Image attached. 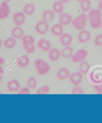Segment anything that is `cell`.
I'll return each instance as SVG.
<instances>
[{"mask_svg":"<svg viewBox=\"0 0 102 123\" xmlns=\"http://www.w3.org/2000/svg\"><path fill=\"white\" fill-rule=\"evenodd\" d=\"M88 18L90 21V25L92 28L97 29L102 26V14L100 10H91L88 13Z\"/></svg>","mask_w":102,"mask_h":123,"instance_id":"cell-1","label":"cell"},{"mask_svg":"<svg viewBox=\"0 0 102 123\" xmlns=\"http://www.w3.org/2000/svg\"><path fill=\"white\" fill-rule=\"evenodd\" d=\"M35 67L37 73L40 75H45L50 71L51 67L46 62L42 59L35 61Z\"/></svg>","mask_w":102,"mask_h":123,"instance_id":"cell-2","label":"cell"},{"mask_svg":"<svg viewBox=\"0 0 102 123\" xmlns=\"http://www.w3.org/2000/svg\"><path fill=\"white\" fill-rule=\"evenodd\" d=\"M88 16L86 14H82L72 21V25L78 30H83L86 26Z\"/></svg>","mask_w":102,"mask_h":123,"instance_id":"cell-3","label":"cell"},{"mask_svg":"<svg viewBox=\"0 0 102 123\" xmlns=\"http://www.w3.org/2000/svg\"><path fill=\"white\" fill-rule=\"evenodd\" d=\"M88 55V52L85 49H80L72 55L71 60L74 63H81L86 59Z\"/></svg>","mask_w":102,"mask_h":123,"instance_id":"cell-4","label":"cell"},{"mask_svg":"<svg viewBox=\"0 0 102 123\" xmlns=\"http://www.w3.org/2000/svg\"><path fill=\"white\" fill-rule=\"evenodd\" d=\"M49 25L48 23L42 20L38 22L36 25L35 30L39 34L44 35L49 30Z\"/></svg>","mask_w":102,"mask_h":123,"instance_id":"cell-5","label":"cell"},{"mask_svg":"<svg viewBox=\"0 0 102 123\" xmlns=\"http://www.w3.org/2000/svg\"><path fill=\"white\" fill-rule=\"evenodd\" d=\"M10 7L6 2H3L0 5V20L5 19L10 14Z\"/></svg>","mask_w":102,"mask_h":123,"instance_id":"cell-6","label":"cell"},{"mask_svg":"<svg viewBox=\"0 0 102 123\" xmlns=\"http://www.w3.org/2000/svg\"><path fill=\"white\" fill-rule=\"evenodd\" d=\"M83 74L80 72H77L72 73L69 77L70 81L71 83L75 86H78L82 82Z\"/></svg>","mask_w":102,"mask_h":123,"instance_id":"cell-7","label":"cell"},{"mask_svg":"<svg viewBox=\"0 0 102 123\" xmlns=\"http://www.w3.org/2000/svg\"><path fill=\"white\" fill-rule=\"evenodd\" d=\"M60 41L62 46H69L73 42V37L68 33H63L60 37Z\"/></svg>","mask_w":102,"mask_h":123,"instance_id":"cell-8","label":"cell"},{"mask_svg":"<svg viewBox=\"0 0 102 123\" xmlns=\"http://www.w3.org/2000/svg\"><path fill=\"white\" fill-rule=\"evenodd\" d=\"M78 41L81 44H85L91 38V35L90 32L87 30H82L78 35Z\"/></svg>","mask_w":102,"mask_h":123,"instance_id":"cell-9","label":"cell"},{"mask_svg":"<svg viewBox=\"0 0 102 123\" xmlns=\"http://www.w3.org/2000/svg\"><path fill=\"white\" fill-rule=\"evenodd\" d=\"M38 47L41 49L44 52H49L52 47V45L51 43L48 40L44 39H41L39 40L37 44Z\"/></svg>","mask_w":102,"mask_h":123,"instance_id":"cell-10","label":"cell"},{"mask_svg":"<svg viewBox=\"0 0 102 123\" xmlns=\"http://www.w3.org/2000/svg\"><path fill=\"white\" fill-rule=\"evenodd\" d=\"M13 21L17 26H20L23 25L25 21V14L22 12H18L13 16Z\"/></svg>","mask_w":102,"mask_h":123,"instance_id":"cell-11","label":"cell"},{"mask_svg":"<svg viewBox=\"0 0 102 123\" xmlns=\"http://www.w3.org/2000/svg\"><path fill=\"white\" fill-rule=\"evenodd\" d=\"M71 75L70 72L66 68H62L60 69L57 73V77L59 80H65L69 78Z\"/></svg>","mask_w":102,"mask_h":123,"instance_id":"cell-12","label":"cell"},{"mask_svg":"<svg viewBox=\"0 0 102 123\" xmlns=\"http://www.w3.org/2000/svg\"><path fill=\"white\" fill-rule=\"evenodd\" d=\"M73 21L72 17L68 13H63L60 15L59 19V23L62 26H67L70 24Z\"/></svg>","mask_w":102,"mask_h":123,"instance_id":"cell-13","label":"cell"},{"mask_svg":"<svg viewBox=\"0 0 102 123\" xmlns=\"http://www.w3.org/2000/svg\"><path fill=\"white\" fill-rule=\"evenodd\" d=\"M8 90L12 92H16L20 89L21 85L17 80H12L9 81L7 85Z\"/></svg>","mask_w":102,"mask_h":123,"instance_id":"cell-14","label":"cell"},{"mask_svg":"<svg viewBox=\"0 0 102 123\" xmlns=\"http://www.w3.org/2000/svg\"><path fill=\"white\" fill-rule=\"evenodd\" d=\"M61 56V52L58 49L52 48L49 51V58L52 62L57 61Z\"/></svg>","mask_w":102,"mask_h":123,"instance_id":"cell-15","label":"cell"},{"mask_svg":"<svg viewBox=\"0 0 102 123\" xmlns=\"http://www.w3.org/2000/svg\"><path fill=\"white\" fill-rule=\"evenodd\" d=\"M17 64L20 68H25L30 64V59L26 55H21L17 59Z\"/></svg>","mask_w":102,"mask_h":123,"instance_id":"cell-16","label":"cell"},{"mask_svg":"<svg viewBox=\"0 0 102 123\" xmlns=\"http://www.w3.org/2000/svg\"><path fill=\"white\" fill-rule=\"evenodd\" d=\"M54 16H55V12L50 10H47L43 12L42 19L47 23H50L53 21Z\"/></svg>","mask_w":102,"mask_h":123,"instance_id":"cell-17","label":"cell"},{"mask_svg":"<svg viewBox=\"0 0 102 123\" xmlns=\"http://www.w3.org/2000/svg\"><path fill=\"white\" fill-rule=\"evenodd\" d=\"M51 31L52 33L56 36H60L64 33L63 27L60 24H55L52 26L51 28Z\"/></svg>","mask_w":102,"mask_h":123,"instance_id":"cell-18","label":"cell"},{"mask_svg":"<svg viewBox=\"0 0 102 123\" xmlns=\"http://www.w3.org/2000/svg\"><path fill=\"white\" fill-rule=\"evenodd\" d=\"M11 34L14 38L18 40L22 39L24 36V33L23 30L21 28L19 27V26H17L12 30Z\"/></svg>","mask_w":102,"mask_h":123,"instance_id":"cell-19","label":"cell"},{"mask_svg":"<svg viewBox=\"0 0 102 123\" xmlns=\"http://www.w3.org/2000/svg\"><path fill=\"white\" fill-rule=\"evenodd\" d=\"M17 44V39L15 38L9 37L3 42V46L5 48L8 49L14 48Z\"/></svg>","mask_w":102,"mask_h":123,"instance_id":"cell-20","label":"cell"},{"mask_svg":"<svg viewBox=\"0 0 102 123\" xmlns=\"http://www.w3.org/2000/svg\"><path fill=\"white\" fill-rule=\"evenodd\" d=\"M73 52V49L70 46H66L61 51V56L64 58L69 59L72 57Z\"/></svg>","mask_w":102,"mask_h":123,"instance_id":"cell-21","label":"cell"},{"mask_svg":"<svg viewBox=\"0 0 102 123\" xmlns=\"http://www.w3.org/2000/svg\"><path fill=\"white\" fill-rule=\"evenodd\" d=\"M23 11L25 15L28 16L31 15L35 13V7L34 5L30 3H28L24 7Z\"/></svg>","mask_w":102,"mask_h":123,"instance_id":"cell-22","label":"cell"},{"mask_svg":"<svg viewBox=\"0 0 102 123\" xmlns=\"http://www.w3.org/2000/svg\"><path fill=\"white\" fill-rule=\"evenodd\" d=\"M64 9L63 3L60 1H56L53 5V10L55 13L61 14L63 13Z\"/></svg>","mask_w":102,"mask_h":123,"instance_id":"cell-23","label":"cell"},{"mask_svg":"<svg viewBox=\"0 0 102 123\" xmlns=\"http://www.w3.org/2000/svg\"><path fill=\"white\" fill-rule=\"evenodd\" d=\"M80 7L83 12L87 13L91 10V3L90 0H82L81 1Z\"/></svg>","mask_w":102,"mask_h":123,"instance_id":"cell-24","label":"cell"},{"mask_svg":"<svg viewBox=\"0 0 102 123\" xmlns=\"http://www.w3.org/2000/svg\"><path fill=\"white\" fill-rule=\"evenodd\" d=\"M90 69V64L86 61H83L81 62L79 67L80 72L82 74H87Z\"/></svg>","mask_w":102,"mask_h":123,"instance_id":"cell-25","label":"cell"},{"mask_svg":"<svg viewBox=\"0 0 102 123\" xmlns=\"http://www.w3.org/2000/svg\"><path fill=\"white\" fill-rule=\"evenodd\" d=\"M23 45L26 53L28 54H33L36 50V46L34 43L29 44Z\"/></svg>","mask_w":102,"mask_h":123,"instance_id":"cell-26","label":"cell"},{"mask_svg":"<svg viewBox=\"0 0 102 123\" xmlns=\"http://www.w3.org/2000/svg\"><path fill=\"white\" fill-rule=\"evenodd\" d=\"M21 40L23 45L32 44V43H35V42L34 38L31 36H24Z\"/></svg>","mask_w":102,"mask_h":123,"instance_id":"cell-27","label":"cell"},{"mask_svg":"<svg viewBox=\"0 0 102 123\" xmlns=\"http://www.w3.org/2000/svg\"><path fill=\"white\" fill-rule=\"evenodd\" d=\"M50 91V88L48 86H43L39 88L36 91V93L39 95H44L48 93Z\"/></svg>","mask_w":102,"mask_h":123,"instance_id":"cell-28","label":"cell"},{"mask_svg":"<svg viewBox=\"0 0 102 123\" xmlns=\"http://www.w3.org/2000/svg\"><path fill=\"white\" fill-rule=\"evenodd\" d=\"M28 87L29 89L32 90L35 89L37 87V81L35 77H30L28 81Z\"/></svg>","mask_w":102,"mask_h":123,"instance_id":"cell-29","label":"cell"},{"mask_svg":"<svg viewBox=\"0 0 102 123\" xmlns=\"http://www.w3.org/2000/svg\"><path fill=\"white\" fill-rule=\"evenodd\" d=\"M72 94L77 95V94H84V91L83 89L79 87V86H76L75 87H74L72 90Z\"/></svg>","mask_w":102,"mask_h":123,"instance_id":"cell-30","label":"cell"},{"mask_svg":"<svg viewBox=\"0 0 102 123\" xmlns=\"http://www.w3.org/2000/svg\"><path fill=\"white\" fill-rule=\"evenodd\" d=\"M94 43L97 46H102V34L99 35L96 37Z\"/></svg>","mask_w":102,"mask_h":123,"instance_id":"cell-31","label":"cell"},{"mask_svg":"<svg viewBox=\"0 0 102 123\" xmlns=\"http://www.w3.org/2000/svg\"><path fill=\"white\" fill-rule=\"evenodd\" d=\"M17 94L19 95H28L30 94V91L28 87H25L20 89Z\"/></svg>","mask_w":102,"mask_h":123,"instance_id":"cell-32","label":"cell"},{"mask_svg":"<svg viewBox=\"0 0 102 123\" xmlns=\"http://www.w3.org/2000/svg\"><path fill=\"white\" fill-rule=\"evenodd\" d=\"M94 89L97 92V94H102V85L94 86Z\"/></svg>","mask_w":102,"mask_h":123,"instance_id":"cell-33","label":"cell"},{"mask_svg":"<svg viewBox=\"0 0 102 123\" xmlns=\"http://www.w3.org/2000/svg\"><path fill=\"white\" fill-rule=\"evenodd\" d=\"M5 75L4 70L2 67L0 66V82L2 81Z\"/></svg>","mask_w":102,"mask_h":123,"instance_id":"cell-34","label":"cell"},{"mask_svg":"<svg viewBox=\"0 0 102 123\" xmlns=\"http://www.w3.org/2000/svg\"><path fill=\"white\" fill-rule=\"evenodd\" d=\"M98 8L100 11H102V0H100L99 2L98 5Z\"/></svg>","mask_w":102,"mask_h":123,"instance_id":"cell-35","label":"cell"},{"mask_svg":"<svg viewBox=\"0 0 102 123\" xmlns=\"http://www.w3.org/2000/svg\"><path fill=\"white\" fill-rule=\"evenodd\" d=\"M5 63V60L3 58L0 56V66L3 65Z\"/></svg>","mask_w":102,"mask_h":123,"instance_id":"cell-36","label":"cell"},{"mask_svg":"<svg viewBox=\"0 0 102 123\" xmlns=\"http://www.w3.org/2000/svg\"><path fill=\"white\" fill-rule=\"evenodd\" d=\"M59 1H60L61 2H62V3L64 4V3H68L69 2L70 0H59Z\"/></svg>","mask_w":102,"mask_h":123,"instance_id":"cell-37","label":"cell"},{"mask_svg":"<svg viewBox=\"0 0 102 123\" xmlns=\"http://www.w3.org/2000/svg\"><path fill=\"white\" fill-rule=\"evenodd\" d=\"M2 44H3V42H2V41L1 40V39L0 38V48H1L2 46Z\"/></svg>","mask_w":102,"mask_h":123,"instance_id":"cell-38","label":"cell"},{"mask_svg":"<svg viewBox=\"0 0 102 123\" xmlns=\"http://www.w3.org/2000/svg\"><path fill=\"white\" fill-rule=\"evenodd\" d=\"M4 1L6 2H10V1H12V0H4Z\"/></svg>","mask_w":102,"mask_h":123,"instance_id":"cell-39","label":"cell"},{"mask_svg":"<svg viewBox=\"0 0 102 123\" xmlns=\"http://www.w3.org/2000/svg\"><path fill=\"white\" fill-rule=\"evenodd\" d=\"M74 1H78V2H81L82 0H74Z\"/></svg>","mask_w":102,"mask_h":123,"instance_id":"cell-40","label":"cell"},{"mask_svg":"<svg viewBox=\"0 0 102 123\" xmlns=\"http://www.w3.org/2000/svg\"><path fill=\"white\" fill-rule=\"evenodd\" d=\"M1 94H3V93H2V92H0V95H1Z\"/></svg>","mask_w":102,"mask_h":123,"instance_id":"cell-41","label":"cell"},{"mask_svg":"<svg viewBox=\"0 0 102 123\" xmlns=\"http://www.w3.org/2000/svg\"></svg>","mask_w":102,"mask_h":123,"instance_id":"cell-42","label":"cell"}]
</instances>
